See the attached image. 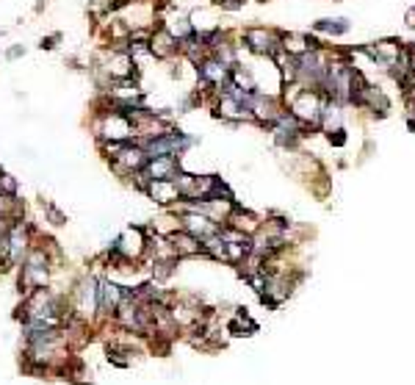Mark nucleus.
I'll list each match as a JSON object with an SVG mask.
<instances>
[{"mask_svg": "<svg viewBox=\"0 0 415 385\" xmlns=\"http://www.w3.org/2000/svg\"><path fill=\"white\" fill-rule=\"evenodd\" d=\"M192 142L180 133H161V136H153L147 139L142 147L147 153V158H155V156H178L180 150H186Z\"/></svg>", "mask_w": 415, "mask_h": 385, "instance_id": "1", "label": "nucleus"}, {"mask_svg": "<svg viewBox=\"0 0 415 385\" xmlns=\"http://www.w3.org/2000/svg\"><path fill=\"white\" fill-rule=\"evenodd\" d=\"M103 136L111 139V142H128V139L133 136V122H130V117L125 114V108H122V111H111V114L105 117Z\"/></svg>", "mask_w": 415, "mask_h": 385, "instance_id": "2", "label": "nucleus"}, {"mask_svg": "<svg viewBox=\"0 0 415 385\" xmlns=\"http://www.w3.org/2000/svg\"><path fill=\"white\" fill-rule=\"evenodd\" d=\"M144 175H147L150 181H175V175H178V156H155V158H147Z\"/></svg>", "mask_w": 415, "mask_h": 385, "instance_id": "3", "label": "nucleus"}, {"mask_svg": "<svg viewBox=\"0 0 415 385\" xmlns=\"http://www.w3.org/2000/svg\"><path fill=\"white\" fill-rule=\"evenodd\" d=\"M114 249H117V255L125 258V261L139 258V255L144 252V233H142L139 227H128V230L119 236V241H117Z\"/></svg>", "mask_w": 415, "mask_h": 385, "instance_id": "4", "label": "nucleus"}, {"mask_svg": "<svg viewBox=\"0 0 415 385\" xmlns=\"http://www.w3.org/2000/svg\"><path fill=\"white\" fill-rule=\"evenodd\" d=\"M44 280H47V261H44L42 252H31V258H28V263H25V277H22V283H25V286H44Z\"/></svg>", "mask_w": 415, "mask_h": 385, "instance_id": "5", "label": "nucleus"}, {"mask_svg": "<svg viewBox=\"0 0 415 385\" xmlns=\"http://www.w3.org/2000/svg\"><path fill=\"white\" fill-rule=\"evenodd\" d=\"M175 50H178V39H175L167 28H161V31H155V33L150 36V53H153V56L169 58Z\"/></svg>", "mask_w": 415, "mask_h": 385, "instance_id": "6", "label": "nucleus"}, {"mask_svg": "<svg viewBox=\"0 0 415 385\" xmlns=\"http://www.w3.org/2000/svg\"><path fill=\"white\" fill-rule=\"evenodd\" d=\"M133 58H130V53L128 50H114L111 53V61H108V72L117 78V81H128L130 75H133Z\"/></svg>", "mask_w": 415, "mask_h": 385, "instance_id": "7", "label": "nucleus"}, {"mask_svg": "<svg viewBox=\"0 0 415 385\" xmlns=\"http://www.w3.org/2000/svg\"><path fill=\"white\" fill-rule=\"evenodd\" d=\"M8 258L14 261V263H19L22 261V255H25V249H28V230H25V224H14L11 230H8Z\"/></svg>", "mask_w": 415, "mask_h": 385, "instance_id": "8", "label": "nucleus"}, {"mask_svg": "<svg viewBox=\"0 0 415 385\" xmlns=\"http://www.w3.org/2000/svg\"><path fill=\"white\" fill-rule=\"evenodd\" d=\"M172 252L175 255H197V252H203V244H200V238L197 236H192L189 230H180V233H172Z\"/></svg>", "mask_w": 415, "mask_h": 385, "instance_id": "9", "label": "nucleus"}, {"mask_svg": "<svg viewBox=\"0 0 415 385\" xmlns=\"http://www.w3.org/2000/svg\"><path fill=\"white\" fill-rule=\"evenodd\" d=\"M122 297H125L122 288L117 283H111V280H103L100 288H97V305L103 311H117V305L122 302Z\"/></svg>", "mask_w": 415, "mask_h": 385, "instance_id": "10", "label": "nucleus"}, {"mask_svg": "<svg viewBox=\"0 0 415 385\" xmlns=\"http://www.w3.org/2000/svg\"><path fill=\"white\" fill-rule=\"evenodd\" d=\"M183 222H186V230H189L192 236H197V238H208V236L219 233V230H216V222L208 219L205 213H186Z\"/></svg>", "mask_w": 415, "mask_h": 385, "instance_id": "11", "label": "nucleus"}, {"mask_svg": "<svg viewBox=\"0 0 415 385\" xmlns=\"http://www.w3.org/2000/svg\"><path fill=\"white\" fill-rule=\"evenodd\" d=\"M319 111H321L319 97H316V95H310V92H302V95L294 100V114H296V117H302V120H316V117H319Z\"/></svg>", "mask_w": 415, "mask_h": 385, "instance_id": "12", "label": "nucleus"}, {"mask_svg": "<svg viewBox=\"0 0 415 385\" xmlns=\"http://www.w3.org/2000/svg\"><path fill=\"white\" fill-rule=\"evenodd\" d=\"M144 192L150 194L153 199H158V202H172V199L180 197L178 186H175V181H150Z\"/></svg>", "mask_w": 415, "mask_h": 385, "instance_id": "13", "label": "nucleus"}, {"mask_svg": "<svg viewBox=\"0 0 415 385\" xmlns=\"http://www.w3.org/2000/svg\"><path fill=\"white\" fill-rule=\"evenodd\" d=\"M246 42H249V47L252 50H257V53H274L277 50V42H274V36L271 33H266V31H260V28H252V31H246Z\"/></svg>", "mask_w": 415, "mask_h": 385, "instance_id": "14", "label": "nucleus"}, {"mask_svg": "<svg viewBox=\"0 0 415 385\" xmlns=\"http://www.w3.org/2000/svg\"><path fill=\"white\" fill-rule=\"evenodd\" d=\"M200 75H203L205 83H213V86H221L230 78V72H227V67L221 61H205V64H200Z\"/></svg>", "mask_w": 415, "mask_h": 385, "instance_id": "15", "label": "nucleus"}, {"mask_svg": "<svg viewBox=\"0 0 415 385\" xmlns=\"http://www.w3.org/2000/svg\"><path fill=\"white\" fill-rule=\"evenodd\" d=\"M122 89H128V81H122ZM117 95H122V97H136L139 92H133V95H130V92H117Z\"/></svg>", "mask_w": 415, "mask_h": 385, "instance_id": "16", "label": "nucleus"}]
</instances>
